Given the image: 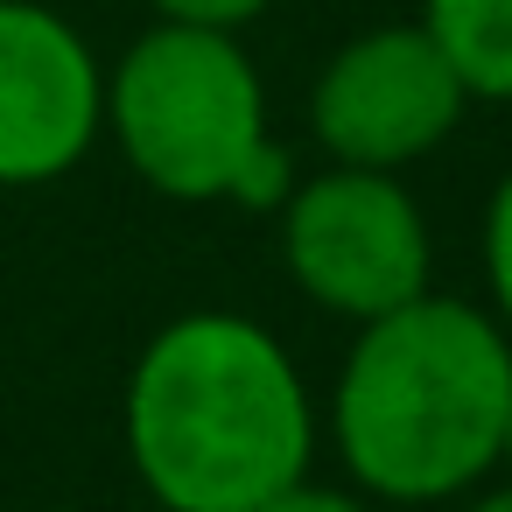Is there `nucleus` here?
<instances>
[{
	"instance_id": "nucleus-1",
	"label": "nucleus",
	"mask_w": 512,
	"mask_h": 512,
	"mask_svg": "<svg viewBox=\"0 0 512 512\" xmlns=\"http://www.w3.org/2000/svg\"><path fill=\"white\" fill-rule=\"evenodd\" d=\"M309 449V386L260 323L197 309L134 358L127 456L162 512H260L309 477Z\"/></svg>"
},
{
	"instance_id": "nucleus-2",
	"label": "nucleus",
	"mask_w": 512,
	"mask_h": 512,
	"mask_svg": "<svg viewBox=\"0 0 512 512\" xmlns=\"http://www.w3.org/2000/svg\"><path fill=\"white\" fill-rule=\"evenodd\" d=\"M512 400V337L449 295H414L372 323L330 393L344 470L400 505L456 498L498 463Z\"/></svg>"
},
{
	"instance_id": "nucleus-3",
	"label": "nucleus",
	"mask_w": 512,
	"mask_h": 512,
	"mask_svg": "<svg viewBox=\"0 0 512 512\" xmlns=\"http://www.w3.org/2000/svg\"><path fill=\"white\" fill-rule=\"evenodd\" d=\"M106 127L134 176L176 204L281 211L295 190L288 148L267 134L260 71L225 29L155 22L106 78Z\"/></svg>"
},
{
	"instance_id": "nucleus-4",
	"label": "nucleus",
	"mask_w": 512,
	"mask_h": 512,
	"mask_svg": "<svg viewBox=\"0 0 512 512\" xmlns=\"http://www.w3.org/2000/svg\"><path fill=\"white\" fill-rule=\"evenodd\" d=\"M281 260L309 302L372 323L428 295V218L386 169H323L281 204Z\"/></svg>"
},
{
	"instance_id": "nucleus-5",
	"label": "nucleus",
	"mask_w": 512,
	"mask_h": 512,
	"mask_svg": "<svg viewBox=\"0 0 512 512\" xmlns=\"http://www.w3.org/2000/svg\"><path fill=\"white\" fill-rule=\"evenodd\" d=\"M470 92L449 71V57L435 50V36L421 22H386L351 36L316 92H309V127L330 148L337 169H386L400 176L407 162L435 155L456 120H463Z\"/></svg>"
},
{
	"instance_id": "nucleus-6",
	"label": "nucleus",
	"mask_w": 512,
	"mask_h": 512,
	"mask_svg": "<svg viewBox=\"0 0 512 512\" xmlns=\"http://www.w3.org/2000/svg\"><path fill=\"white\" fill-rule=\"evenodd\" d=\"M106 134V71L43 0H0V190L71 176Z\"/></svg>"
},
{
	"instance_id": "nucleus-7",
	"label": "nucleus",
	"mask_w": 512,
	"mask_h": 512,
	"mask_svg": "<svg viewBox=\"0 0 512 512\" xmlns=\"http://www.w3.org/2000/svg\"><path fill=\"white\" fill-rule=\"evenodd\" d=\"M421 29L470 99L512 106V0H421Z\"/></svg>"
},
{
	"instance_id": "nucleus-8",
	"label": "nucleus",
	"mask_w": 512,
	"mask_h": 512,
	"mask_svg": "<svg viewBox=\"0 0 512 512\" xmlns=\"http://www.w3.org/2000/svg\"><path fill=\"white\" fill-rule=\"evenodd\" d=\"M484 274H491V302L512 330V176L491 190V211H484Z\"/></svg>"
},
{
	"instance_id": "nucleus-9",
	"label": "nucleus",
	"mask_w": 512,
	"mask_h": 512,
	"mask_svg": "<svg viewBox=\"0 0 512 512\" xmlns=\"http://www.w3.org/2000/svg\"><path fill=\"white\" fill-rule=\"evenodd\" d=\"M148 8L162 22H183V29H225V36H239L246 22H260L274 8V0H148Z\"/></svg>"
},
{
	"instance_id": "nucleus-10",
	"label": "nucleus",
	"mask_w": 512,
	"mask_h": 512,
	"mask_svg": "<svg viewBox=\"0 0 512 512\" xmlns=\"http://www.w3.org/2000/svg\"><path fill=\"white\" fill-rule=\"evenodd\" d=\"M260 512H365L351 491H330V484H309V477H295L288 491H274Z\"/></svg>"
},
{
	"instance_id": "nucleus-11",
	"label": "nucleus",
	"mask_w": 512,
	"mask_h": 512,
	"mask_svg": "<svg viewBox=\"0 0 512 512\" xmlns=\"http://www.w3.org/2000/svg\"><path fill=\"white\" fill-rule=\"evenodd\" d=\"M470 512H512V484H505V491H491V498H477Z\"/></svg>"
},
{
	"instance_id": "nucleus-12",
	"label": "nucleus",
	"mask_w": 512,
	"mask_h": 512,
	"mask_svg": "<svg viewBox=\"0 0 512 512\" xmlns=\"http://www.w3.org/2000/svg\"><path fill=\"white\" fill-rule=\"evenodd\" d=\"M498 463L512 470V400H505V435H498Z\"/></svg>"
}]
</instances>
